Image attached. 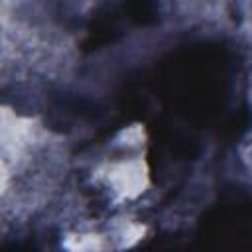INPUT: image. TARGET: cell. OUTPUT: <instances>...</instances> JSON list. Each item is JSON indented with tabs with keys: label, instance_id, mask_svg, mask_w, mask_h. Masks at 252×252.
<instances>
[{
	"label": "cell",
	"instance_id": "1",
	"mask_svg": "<svg viewBox=\"0 0 252 252\" xmlns=\"http://www.w3.org/2000/svg\"><path fill=\"white\" fill-rule=\"evenodd\" d=\"M104 183L110 187L114 199L126 201L138 197L148 185V173L142 161H120L108 165Z\"/></svg>",
	"mask_w": 252,
	"mask_h": 252
}]
</instances>
